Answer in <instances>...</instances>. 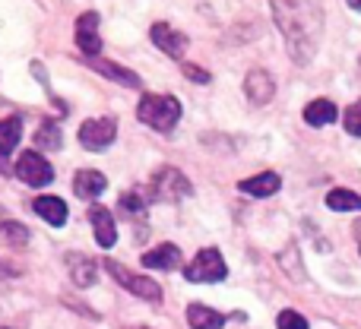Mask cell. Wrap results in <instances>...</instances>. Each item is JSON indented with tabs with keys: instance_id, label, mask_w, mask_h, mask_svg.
I'll list each match as a JSON object with an SVG mask.
<instances>
[{
	"instance_id": "13",
	"label": "cell",
	"mask_w": 361,
	"mask_h": 329,
	"mask_svg": "<svg viewBox=\"0 0 361 329\" xmlns=\"http://www.w3.org/2000/svg\"><path fill=\"white\" fill-rule=\"evenodd\" d=\"M89 67H92L95 73L108 76L111 82H121V86H127V89H140V86H143V80H140L133 70L121 67V63H114V61H102V57H92V61H89Z\"/></svg>"
},
{
	"instance_id": "8",
	"label": "cell",
	"mask_w": 361,
	"mask_h": 329,
	"mask_svg": "<svg viewBox=\"0 0 361 329\" xmlns=\"http://www.w3.org/2000/svg\"><path fill=\"white\" fill-rule=\"evenodd\" d=\"M76 44H80V51L89 57V61H92V57L102 51L99 13H95V10H86L80 19H76Z\"/></svg>"
},
{
	"instance_id": "24",
	"label": "cell",
	"mask_w": 361,
	"mask_h": 329,
	"mask_svg": "<svg viewBox=\"0 0 361 329\" xmlns=\"http://www.w3.org/2000/svg\"><path fill=\"white\" fill-rule=\"evenodd\" d=\"M35 143L42 146V149L48 146L51 152H57V149H61V127H57V124H42V130L35 133Z\"/></svg>"
},
{
	"instance_id": "12",
	"label": "cell",
	"mask_w": 361,
	"mask_h": 329,
	"mask_svg": "<svg viewBox=\"0 0 361 329\" xmlns=\"http://www.w3.org/2000/svg\"><path fill=\"white\" fill-rule=\"evenodd\" d=\"M89 222H92V231H95V241H99V247H114V241H118V228H114V218L111 212L105 209V206H92L89 209Z\"/></svg>"
},
{
	"instance_id": "2",
	"label": "cell",
	"mask_w": 361,
	"mask_h": 329,
	"mask_svg": "<svg viewBox=\"0 0 361 329\" xmlns=\"http://www.w3.org/2000/svg\"><path fill=\"white\" fill-rule=\"evenodd\" d=\"M137 118L143 124H149L152 130L169 133L180 120V101L175 95H143L137 105Z\"/></svg>"
},
{
	"instance_id": "11",
	"label": "cell",
	"mask_w": 361,
	"mask_h": 329,
	"mask_svg": "<svg viewBox=\"0 0 361 329\" xmlns=\"http://www.w3.org/2000/svg\"><path fill=\"white\" fill-rule=\"evenodd\" d=\"M244 95H247L254 105H267V101H273V95H276L273 76H269L267 70H250V73L244 76Z\"/></svg>"
},
{
	"instance_id": "14",
	"label": "cell",
	"mask_w": 361,
	"mask_h": 329,
	"mask_svg": "<svg viewBox=\"0 0 361 329\" xmlns=\"http://www.w3.org/2000/svg\"><path fill=\"white\" fill-rule=\"evenodd\" d=\"M108 187V178L102 171H92V168H82L73 178V193L80 199H99V193Z\"/></svg>"
},
{
	"instance_id": "31",
	"label": "cell",
	"mask_w": 361,
	"mask_h": 329,
	"mask_svg": "<svg viewBox=\"0 0 361 329\" xmlns=\"http://www.w3.org/2000/svg\"><path fill=\"white\" fill-rule=\"evenodd\" d=\"M0 273H13V269H10V266H6V263H4V260H0Z\"/></svg>"
},
{
	"instance_id": "26",
	"label": "cell",
	"mask_w": 361,
	"mask_h": 329,
	"mask_svg": "<svg viewBox=\"0 0 361 329\" xmlns=\"http://www.w3.org/2000/svg\"><path fill=\"white\" fill-rule=\"evenodd\" d=\"M343 124H345V130H349L352 137H361V101H355V105L345 108Z\"/></svg>"
},
{
	"instance_id": "29",
	"label": "cell",
	"mask_w": 361,
	"mask_h": 329,
	"mask_svg": "<svg viewBox=\"0 0 361 329\" xmlns=\"http://www.w3.org/2000/svg\"><path fill=\"white\" fill-rule=\"evenodd\" d=\"M352 228H355V241H358V250H361V222H355Z\"/></svg>"
},
{
	"instance_id": "3",
	"label": "cell",
	"mask_w": 361,
	"mask_h": 329,
	"mask_svg": "<svg viewBox=\"0 0 361 329\" xmlns=\"http://www.w3.org/2000/svg\"><path fill=\"white\" fill-rule=\"evenodd\" d=\"M190 193H193L190 180L171 165L159 168L149 178V199H159V203H178V199L190 197Z\"/></svg>"
},
{
	"instance_id": "21",
	"label": "cell",
	"mask_w": 361,
	"mask_h": 329,
	"mask_svg": "<svg viewBox=\"0 0 361 329\" xmlns=\"http://www.w3.org/2000/svg\"><path fill=\"white\" fill-rule=\"evenodd\" d=\"M326 206L336 212H361V197L352 190H333L326 197Z\"/></svg>"
},
{
	"instance_id": "6",
	"label": "cell",
	"mask_w": 361,
	"mask_h": 329,
	"mask_svg": "<svg viewBox=\"0 0 361 329\" xmlns=\"http://www.w3.org/2000/svg\"><path fill=\"white\" fill-rule=\"evenodd\" d=\"M114 137H118V120L114 118H92L80 127V143L92 152L108 149L114 143Z\"/></svg>"
},
{
	"instance_id": "17",
	"label": "cell",
	"mask_w": 361,
	"mask_h": 329,
	"mask_svg": "<svg viewBox=\"0 0 361 329\" xmlns=\"http://www.w3.org/2000/svg\"><path fill=\"white\" fill-rule=\"evenodd\" d=\"M32 209L48 225H54V228H61V225L67 222V203H63L61 197H38L35 203H32Z\"/></svg>"
},
{
	"instance_id": "15",
	"label": "cell",
	"mask_w": 361,
	"mask_h": 329,
	"mask_svg": "<svg viewBox=\"0 0 361 329\" xmlns=\"http://www.w3.org/2000/svg\"><path fill=\"white\" fill-rule=\"evenodd\" d=\"M279 187H282L279 174H276V171H263V174H254V178L241 180V184H238V190L250 193V197H273Z\"/></svg>"
},
{
	"instance_id": "33",
	"label": "cell",
	"mask_w": 361,
	"mask_h": 329,
	"mask_svg": "<svg viewBox=\"0 0 361 329\" xmlns=\"http://www.w3.org/2000/svg\"><path fill=\"white\" fill-rule=\"evenodd\" d=\"M0 329H4V326H0Z\"/></svg>"
},
{
	"instance_id": "27",
	"label": "cell",
	"mask_w": 361,
	"mask_h": 329,
	"mask_svg": "<svg viewBox=\"0 0 361 329\" xmlns=\"http://www.w3.org/2000/svg\"><path fill=\"white\" fill-rule=\"evenodd\" d=\"M279 329H307V320L295 311H282L279 314Z\"/></svg>"
},
{
	"instance_id": "28",
	"label": "cell",
	"mask_w": 361,
	"mask_h": 329,
	"mask_svg": "<svg viewBox=\"0 0 361 329\" xmlns=\"http://www.w3.org/2000/svg\"><path fill=\"white\" fill-rule=\"evenodd\" d=\"M184 76L190 82H209V73L203 67H193V63H184Z\"/></svg>"
},
{
	"instance_id": "25",
	"label": "cell",
	"mask_w": 361,
	"mask_h": 329,
	"mask_svg": "<svg viewBox=\"0 0 361 329\" xmlns=\"http://www.w3.org/2000/svg\"><path fill=\"white\" fill-rule=\"evenodd\" d=\"M279 263H282V269H286V273H292V275H295V282H305V266H301L298 250H295V247H288L286 254L279 256Z\"/></svg>"
},
{
	"instance_id": "7",
	"label": "cell",
	"mask_w": 361,
	"mask_h": 329,
	"mask_svg": "<svg viewBox=\"0 0 361 329\" xmlns=\"http://www.w3.org/2000/svg\"><path fill=\"white\" fill-rule=\"evenodd\" d=\"M16 174H19V180L29 187H44L54 180V168H51V162L42 152H23L16 162Z\"/></svg>"
},
{
	"instance_id": "1",
	"label": "cell",
	"mask_w": 361,
	"mask_h": 329,
	"mask_svg": "<svg viewBox=\"0 0 361 329\" xmlns=\"http://www.w3.org/2000/svg\"><path fill=\"white\" fill-rule=\"evenodd\" d=\"M273 16L282 38L288 44V54L295 63H307L320 48L324 38V6L320 0H269Z\"/></svg>"
},
{
	"instance_id": "9",
	"label": "cell",
	"mask_w": 361,
	"mask_h": 329,
	"mask_svg": "<svg viewBox=\"0 0 361 329\" xmlns=\"http://www.w3.org/2000/svg\"><path fill=\"white\" fill-rule=\"evenodd\" d=\"M149 38H152V44H156L159 51H165L169 57H184V51H187V35L184 32H178L175 25H169V23L152 25Z\"/></svg>"
},
{
	"instance_id": "22",
	"label": "cell",
	"mask_w": 361,
	"mask_h": 329,
	"mask_svg": "<svg viewBox=\"0 0 361 329\" xmlns=\"http://www.w3.org/2000/svg\"><path fill=\"white\" fill-rule=\"evenodd\" d=\"M0 241L10 247H23V244H29V228L19 222H0Z\"/></svg>"
},
{
	"instance_id": "30",
	"label": "cell",
	"mask_w": 361,
	"mask_h": 329,
	"mask_svg": "<svg viewBox=\"0 0 361 329\" xmlns=\"http://www.w3.org/2000/svg\"><path fill=\"white\" fill-rule=\"evenodd\" d=\"M349 6H352V10H358V13H361V0H349Z\"/></svg>"
},
{
	"instance_id": "23",
	"label": "cell",
	"mask_w": 361,
	"mask_h": 329,
	"mask_svg": "<svg viewBox=\"0 0 361 329\" xmlns=\"http://www.w3.org/2000/svg\"><path fill=\"white\" fill-rule=\"evenodd\" d=\"M146 206H149V197H146L143 190H127V193H121V209L130 212V216H140Z\"/></svg>"
},
{
	"instance_id": "32",
	"label": "cell",
	"mask_w": 361,
	"mask_h": 329,
	"mask_svg": "<svg viewBox=\"0 0 361 329\" xmlns=\"http://www.w3.org/2000/svg\"><path fill=\"white\" fill-rule=\"evenodd\" d=\"M130 329H146V326H130Z\"/></svg>"
},
{
	"instance_id": "5",
	"label": "cell",
	"mask_w": 361,
	"mask_h": 329,
	"mask_svg": "<svg viewBox=\"0 0 361 329\" xmlns=\"http://www.w3.org/2000/svg\"><path fill=\"white\" fill-rule=\"evenodd\" d=\"M105 269L114 275V282H118L121 288H127V292H133L137 298L143 301H152V304H159L162 301V288H159L156 279H146V275H137L130 273L127 266H121L118 260H105Z\"/></svg>"
},
{
	"instance_id": "20",
	"label": "cell",
	"mask_w": 361,
	"mask_h": 329,
	"mask_svg": "<svg viewBox=\"0 0 361 329\" xmlns=\"http://www.w3.org/2000/svg\"><path fill=\"white\" fill-rule=\"evenodd\" d=\"M336 118H339V111H336V105H333L330 99H317V101H311V105L305 108V120H307L311 127L333 124Z\"/></svg>"
},
{
	"instance_id": "16",
	"label": "cell",
	"mask_w": 361,
	"mask_h": 329,
	"mask_svg": "<svg viewBox=\"0 0 361 329\" xmlns=\"http://www.w3.org/2000/svg\"><path fill=\"white\" fill-rule=\"evenodd\" d=\"M143 266L146 269H178L180 266V250L175 244H159L149 254H143Z\"/></svg>"
},
{
	"instance_id": "4",
	"label": "cell",
	"mask_w": 361,
	"mask_h": 329,
	"mask_svg": "<svg viewBox=\"0 0 361 329\" xmlns=\"http://www.w3.org/2000/svg\"><path fill=\"white\" fill-rule=\"evenodd\" d=\"M228 275L222 254L216 247H203L190 263L184 266V279L187 282H222Z\"/></svg>"
},
{
	"instance_id": "19",
	"label": "cell",
	"mask_w": 361,
	"mask_h": 329,
	"mask_svg": "<svg viewBox=\"0 0 361 329\" xmlns=\"http://www.w3.org/2000/svg\"><path fill=\"white\" fill-rule=\"evenodd\" d=\"M19 139H23V118H6L0 120V159H6L13 149L19 146Z\"/></svg>"
},
{
	"instance_id": "18",
	"label": "cell",
	"mask_w": 361,
	"mask_h": 329,
	"mask_svg": "<svg viewBox=\"0 0 361 329\" xmlns=\"http://www.w3.org/2000/svg\"><path fill=\"white\" fill-rule=\"evenodd\" d=\"M187 323H190V329H222L225 317L206 304H190L187 307Z\"/></svg>"
},
{
	"instance_id": "10",
	"label": "cell",
	"mask_w": 361,
	"mask_h": 329,
	"mask_svg": "<svg viewBox=\"0 0 361 329\" xmlns=\"http://www.w3.org/2000/svg\"><path fill=\"white\" fill-rule=\"evenodd\" d=\"M67 269H70V279H73L76 288H92L95 279H99V263L89 260V256L80 254V250L67 254Z\"/></svg>"
}]
</instances>
